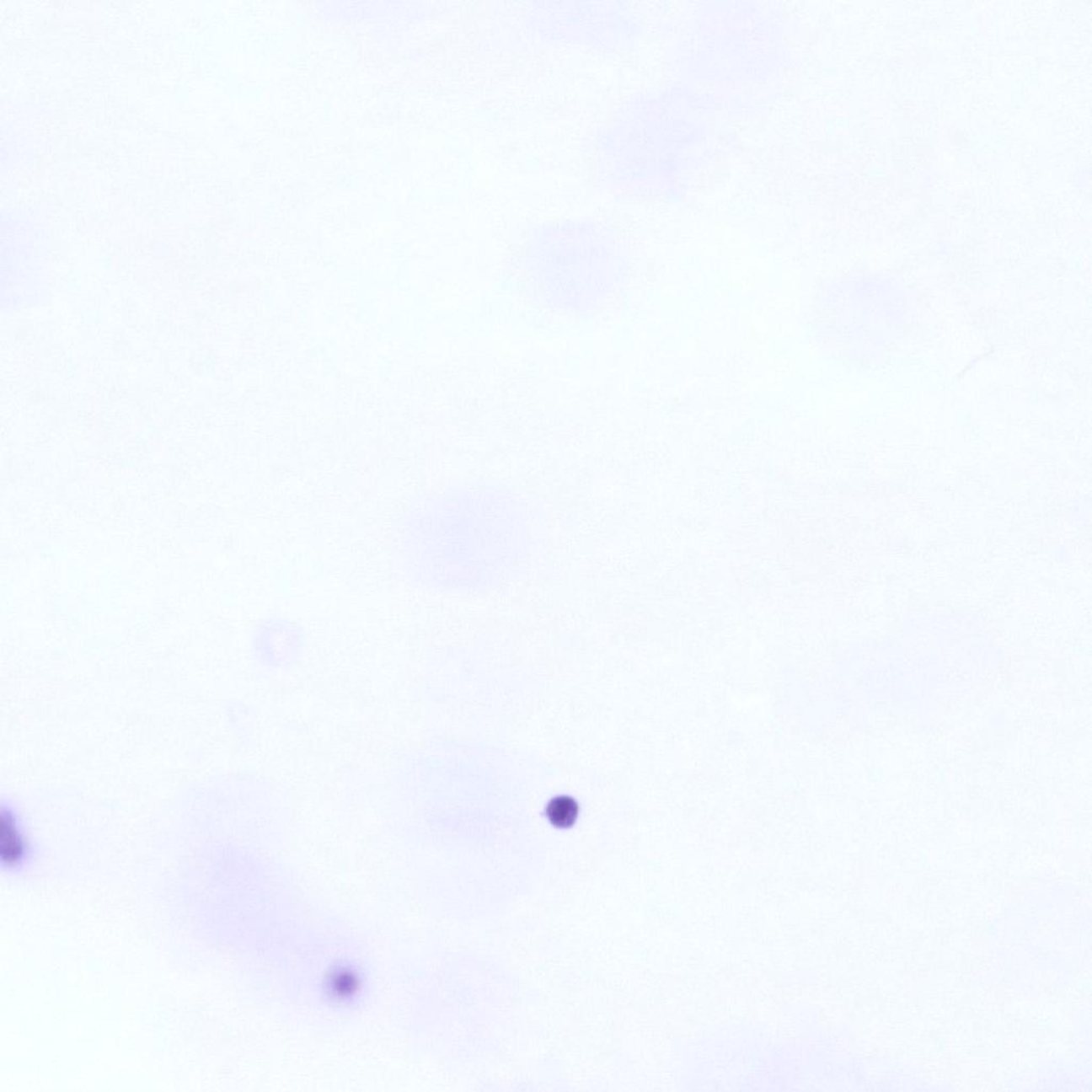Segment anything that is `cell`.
<instances>
[{"label":"cell","instance_id":"cell-3","mask_svg":"<svg viewBox=\"0 0 1092 1092\" xmlns=\"http://www.w3.org/2000/svg\"><path fill=\"white\" fill-rule=\"evenodd\" d=\"M360 978L356 972L340 969L331 974V977L328 981V990L330 991L333 998L346 1001V999L356 995L360 989Z\"/></svg>","mask_w":1092,"mask_h":1092},{"label":"cell","instance_id":"cell-1","mask_svg":"<svg viewBox=\"0 0 1092 1092\" xmlns=\"http://www.w3.org/2000/svg\"><path fill=\"white\" fill-rule=\"evenodd\" d=\"M35 844L21 811L12 800L3 801L0 815V856L3 870L18 874L35 857Z\"/></svg>","mask_w":1092,"mask_h":1092},{"label":"cell","instance_id":"cell-2","mask_svg":"<svg viewBox=\"0 0 1092 1092\" xmlns=\"http://www.w3.org/2000/svg\"><path fill=\"white\" fill-rule=\"evenodd\" d=\"M548 821L558 829H569L580 816V806L571 797H554L545 806Z\"/></svg>","mask_w":1092,"mask_h":1092}]
</instances>
